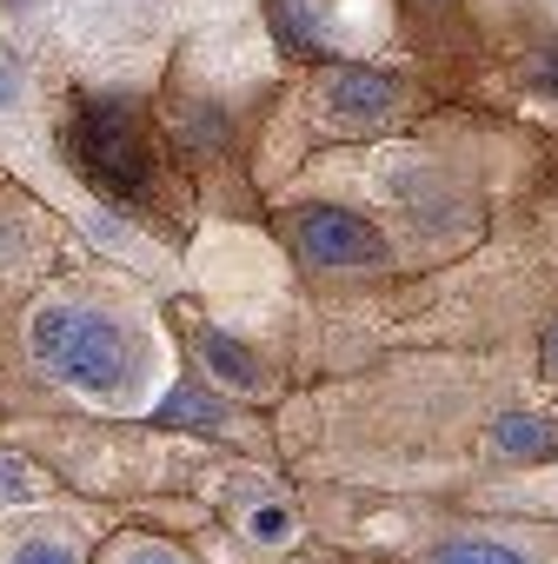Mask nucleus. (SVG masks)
I'll use <instances>...</instances> for the list:
<instances>
[{"mask_svg": "<svg viewBox=\"0 0 558 564\" xmlns=\"http://www.w3.org/2000/svg\"><path fill=\"white\" fill-rule=\"evenodd\" d=\"M28 346H34V359H41L54 379L87 386V392H114V386H127L133 366H140L133 339H127L107 313H94V306H47V313H34Z\"/></svg>", "mask_w": 558, "mask_h": 564, "instance_id": "f257e3e1", "label": "nucleus"}, {"mask_svg": "<svg viewBox=\"0 0 558 564\" xmlns=\"http://www.w3.org/2000/svg\"><path fill=\"white\" fill-rule=\"evenodd\" d=\"M74 153H81V173H87L107 199H140V193L153 186V160H147V147L133 140V120H127L120 107L81 113Z\"/></svg>", "mask_w": 558, "mask_h": 564, "instance_id": "f03ea898", "label": "nucleus"}, {"mask_svg": "<svg viewBox=\"0 0 558 564\" xmlns=\"http://www.w3.org/2000/svg\"><path fill=\"white\" fill-rule=\"evenodd\" d=\"M300 246L313 265H379L386 239L373 232V219L340 213V206H307L300 213Z\"/></svg>", "mask_w": 558, "mask_h": 564, "instance_id": "7ed1b4c3", "label": "nucleus"}, {"mask_svg": "<svg viewBox=\"0 0 558 564\" xmlns=\"http://www.w3.org/2000/svg\"><path fill=\"white\" fill-rule=\"evenodd\" d=\"M326 107L340 120H379V113H393V80H379L366 67H346V74L326 80Z\"/></svg>", "mask_w": 558, "mask_h": 564, "instance_id": "20e7f679", "label": "nucleus"}, {"mask_svg": "<svg viewBox=\"0 0 558 564\" xmlns=\"http://www.w3.org/2000/svg\"><path fill=\"white\" fill-rule=\"evenodd\" d=\"M492 445H498L505 458H551V452H558V432H551L545 419H532V412H512V419L492 425Z\"/></svg>", "mask_w": 558, "mask_h": 564, "instance_id": "39448f33", "label": "nucleus"}, {"mask_svg": "<svg viewBox=\"0 0 558 564\" xmlns=\"http://www.w3.org/2000/svg\"><path fill=\"white\" fill-rule=\"evenodd\" d=\"M160 419H167V425H213L219 405H213L206 392H193V386H173V392L160 399Z\"/></svg>", "mask_w": 558, "mask_h": 564, "instance_id": "423d86ee", "label": "nucleus"}, {"mask_svg": "<svg viewBox=\"0 0 558 564\" xmlns=\"http://www.w3.org/2000/svg\"><path fill=\"white\" fill-rule=\"evenodd\" d=\"M206 366H213L219 379H239V386H253V372H259V366H253V352H246V346H233L226 333H206Z\"/></svg>", "mask_w": 558, "mask_h": 564, "instance_id": "0eeeda50", "label": "nucleus"}, {"mask_svg": "<svg viewBox=\"0 0 558 564\" xmlns=\"http://www.w3.org/2000/svg\"><path fill=\"white\" fill-rule=\"evenodd\" d=\"M432 564H525V557L505 544H485V538H459V544H439Z\"/></svg>", "mask_w": 558, "mask_h": 564, "instance_id": "6e6552de", "label": "nucleus"}, {"mask_svg": "<svg viewBox=\"0 0 558 564\" xmlns=\"http://www.w3.org/2000/svg\"><path fill=\"white\" fill-rule=\"evenodd\" d=\"M34 491V478H28V465H14V458H0V505H21Z\"/></svg>", "mask_w": 558, "mask_h": 564, "instance_id": "1a4fd4ad", "label": "nucleus"}, {"mask_svg": "<svg viewBox=\"0 0 558 564\" xmlns=\"http://www.w3.org/2000/svg\"><path fill=\"white\" fill-rule=\"evenodd\" d=\"M14 564H74V551L54 544V538H34L28 551H14Z\"/></svg>", "mask_w": 558, "mask_h": 564, "instance_id": "9d476101", "label": "nucleus"}, {"mask_svg": "<svg viewBox=\"0 0 558 564\" xmlns=\"http://www.w3.org/2000/svg\"><path fill=\"white\" fill-rule=\"evenodd\" d=\"M21 94H28V87H21V67L0 54V113H14V107H21Z\"/></svg>", "mask_w": 558, "mask_h": 564, "instance_id": "9b49d317", "label": "nucleus"}, {"mask_svg": "<svg viewBox=\"0 0 558 564\" xmlns=\"http://www.w3.org/2000/svg\"><path fill=\"white\" fill-rule=\"evenodd\" d=\"M127 564H186V557L167 551V544H140V551H127Z\"/></svg>", "mask_w": 558, "mask_h": 564, "instance_id": "f8f14e48", "label": "nucleus"}, {"mask_svg": "<svg viewBox=\"0 0 558 564\" xmlns=\"http://www.w3.org/2000/svg\"><path fill=\"white\" fill-rule=\"evenodd\" d=\"M279 531H287V511H253V538H279Z\"/></svg>", "mask_w": 558, "mask_h": 564, "instance_id": "ddd939ff", "label": "nucleus"}, {"mask_svg": "<svg viewBox=\"0 0 558 564\" xmlns=\"http://www.w3.org/2000/svg\"><path fill=\"white\" fill-rule=\"evenodd\" d=\"M545 366H558V333H551V339H545Z\"/></svg>", "mask_w": 558, "mask_h": 564, "instance_id": "4468645a", "label": "nucleus"}]
</instances>
